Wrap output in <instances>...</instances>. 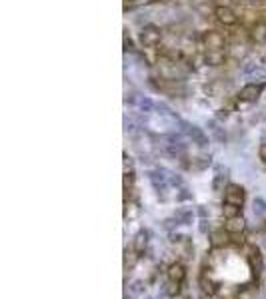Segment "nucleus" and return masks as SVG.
<instances>
[{
	"instance_id": "obj_6",
	"label": "nucleus",
	"mask_w": 266,
	"mask_h": 299,
	"mask_svg": "<svg viewBox=\"0 0 266 299\" xmlns=\"http://www.w3.org/2000/svg\"><path fill=\"white\" fill-rule=\"evenodd\" d=\"M262 90H264V84H248V86H244L240 90L238 98L242 100V102H248L250 104V102H256V100L260 98Z\"/></svg>"
},
{
	"instance_id": "obj_18",
	"label": "nucleus",
	"mask_w": 266,
	"mask_h": 299,
	"mask_svg": "<svg viewBox=\"0 0 266 299\" xmlns=\"http://www.w3.org/2000/svg\"><path fill=\"white\" fill-rule=\"evenodd\" d=\"M216 2H218V6H230L232 0H216Z\"/></svg>"
},
{
	"instance_id": "obj_17",
	"label": "nucleus",
	"mask_w": 266,
	"mask_h": 299,
	"mask_svg": "<svg viewBox=\"0 0 266 299\" xmlns=\"http://www.w3.org/2000/svg\"><path fill=\"white\" fill-rule=\"evenodd\" d=\"M260 158H262V162L266 164V144H262V146H260Z\"/></svg>"
},
{
	"instance_id": "obj_2",
	"label": "nucleus",
	"mask_w": 266,
	"mask_h": 299,
	"mask_svg": "<svg viewBox=\"0 0 266 299\" xmlns=\"http://www.w3.org/2000/svg\"><path fill=\"white\" fill-rule=\"evenodd\" d=\"M162 42V30L154 24H148L140 30V44L142 48H158Z\"/></svg>"
},
{
	"instance_id": "obj_8",
	"label": "nucleus",
	"mask_w": 266,
	"mask_h": 299,
	"mask_svg": "<svg viewBox=\"0 0 266 299\" xmlns=\"http://www.w3.org/2000/svg\"><path fill=\"white\" fill-rule=\"evenodd\" d=\"M166 277H168L170 281L182 283V281H184V277H186V269H184V265H182L180 261L170 263V265H168V269H166Z\"/></svg>"
},
{
	"instance_id": "obj_11",
	"label": "nucleus",
	"mask_w": 266,
	"mask_h": 299,
	"mask_svg": "<svg viewBox=\"0 0 266 299\" xmlns=\"http://www.w3.org/2000/svg\"><path fill=\"white\" fill-rule=\"evenodd\" d=\"M226 52H228V58L242 60V58L248 54V48H246V42H230V44L226 46Z\"/></svg>"
},
{
	"instance_id": "obj_13",
	"label": "nucleus",
	"mask_w": 266,
	"mask_h": 299,
	"mask_svg": "<svg viewBox=\"0 0 266 299\" xmlns=\"http://www.w3.org/2000/svg\"><path fill=\"white\" fill-rule=\"evenodd\" d=\"M240 213H242V205H234V203H224V205H222V215H224L226 219L236 217V215H240Z\"/></svg>"
},
{
	"instance_id": "obj_10",
	"label": "nucleus",
	"mask_w": 266,
	"mask_h": 299,
	"mask_svg": "<svg viewBox=\"0 0 266 299\" xmlns=\"http://www.w3.org/2000/svg\"><path fill=\"white\" fill-rule=\"evenodd\" d=\"M224 230H226L228 234H232V236H234V234H244V232H246V221H244L242 215L230 217V219H226Z\"/></svg>"
},
{
	"instance_id": "obj_14",
	"label": "nucleus",
	"mask_w": 266,
	"mask_h": 299,
	"mask_svg": "<svg viewBox=\"0 0 266 299\" xmlns=\"http://www.w3.org/2000/svg\"><path fill=\"white\" fill-rule=\"evenodd\" d=\"M148 234L146 232H140L136 238H134V242H132V248L136 249L138 253H144V249H146V244H148Z\"/></svg>"
},
{
	"instance_id": "obj_5",
	"label": "nucleus",
	"mask_w": 266,
	"mask_h": 299,
	"mask_svg": "<svg viewBox=\"0 0 266 299\" xmlns=\"http://www.w3.org/2000/svg\"><path fill=\"white\" fill-rule=\"evenodd\" d=\"M248 34H250V42H252V44L264 46L266 44V22L264 20H258L256 24H252V26L248 28Z\"/></svg>"
},
{
	"instance_id": "obj_3",
	"label": "nucleus",
	"mask_w": 266,
	"mask_h": 299,
	"mask_svg": "<svg viewBox=\"0 0 266 299\" xmlns=\"http://www.w3.org/2000/svg\"><path fill=\"white\" fill-rule=\"evenodd\" d=\"M214 18L224 26V28H232L238 24L240 16L230 8V6H216L214 8Z\"/></svg>"
},
{
	"instance_id": "obj_12",
	"label": "nucleus",
	"mask_w": 266,
	"mask_h": 299,
	"mask_svg": "<svg viewBox=\"0 0 266 299\" xmlns=\"http://www.w3.org/2000/svg\"><path fill=\"white\" fill-rule=\"evenodd\" d=\"M138 257H140V253H138L134 248L126 249V251H124V269H126V271H128V269H132V267H134V263L138 261Z\"/></svg>"
},
{
	"instance_id": "obj_9",
	"label": "nucleus",
	"mask_w": 266,
	"mask_h": 299,
	"mask_svg": "<svg viewBox=\"0 0 266 299\" xmlns=\"http://www.w3.org/2000/svg\"><path fill=\"white\" fill-rule=\"evenodd\" d=\"M228 58V52L226 50H206L204 52V64L208 66H222Z\"/></svg>"
},
{
	"instance_id": "obj_4",
	"label": "nucleus",
	"mask_w": 266,
	"mask_h": 299,
	"mask_svg": "<svg viewBox=\"0 0 266 299\" xmlns=\"http://www.w3.org/2000/svg\"><path fill=\"white\" fill-rule=\"evenodd\" d=\"M246 199V192L242 186L238 184H228L224 190V203H234V205H242Z\"/></svg>"
},
{
	"instance_id": "obj_7",
	"label": "nucleus",
	"mask_w": 266,
	"mask_h": 299,
	"mask_svg": "<svg viewBox=\"0 0 266 299\" xmlns=\"http://www.w3.org/2000/svg\"><path fill=\"white\" fill-rule=\"evenodd\" d=\"M210 246L214 249L228 248V246H232V236L224 228L222 230H216V232H212V236H210Z\"/></svg>"
},
{
	"instance_id": "obj_1",
	"label": "nucleus",
	"mask_w": 266,
	"mask_h": 299,
	"mask_svg": "<svg viewBox=\"0 0 266 299\" xmlns=\"http://www.w3.org/2000/svg\"><path fill=\"white\" fill-rule=\"evenodd\" d=\"M200 44H202L204 52H206V50H226L228 38H226L222 32H218V30H206V32L202 34Z\"/></svg>"
},
{
	"instance_id": "obj_15",
	"label": "nucleus",
	"mask_w": 266,
	"mask_h": 299,
	"mask_svg": "<svg viewBox=\"0 0 266 299\" xmlns=\"http://www.w3.org/2000/svg\"><path fill=\"white\" fill-rule=\"evenodd\" d=\"M180 285H182V283H176V281H170V279H168V283H166V295L176 297V295L180 293Z\"/></svg>"
},
{
	"instance_id": "obj_16",
	"label": "nucleus",
	"mask_w": 266,
	"mask_h": 299,
	"mask_svg": "<svg viewBox=\"0 0 266 299\" xmlns=\"http://www.w3.org/2000/svg\"><path fill=\"white\" fill-rule=\"evenodd\" d=\"M154 0H130V4H136V6H146V4H152Z\"/></svg>"
}]
</instances>
